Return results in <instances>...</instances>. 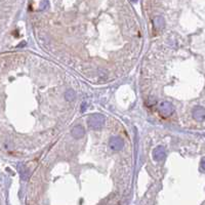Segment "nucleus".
Listing matches in <instances>:
<instances>
[{
	"label": "nucleus",
	"mask_w": 205,
	"mask_h": 205,
	"mask_svg": "<svg viewBox=\"0 0 205 205\" xmlns=\"http://www.w3.org/2000/svg\"><path fill=\"white\" fill-rule=\"evenodd\" d=\"M193 117L197 121H203L205 118V111L203 107H196L193 110Z\"/></svg>",
	"instance_id": "39448f33"
},
{
	"label": "nucleus",
	"mask_w": 205,
	"mask_h": 205,
	"mask_svg": "<svg viewBox=\"0 0 205 205\" xmlns=\"http://www.w3.org/2000/svg\"><path fill=\"white\" fill-rule=\"evenodd\" d=\"M110 148L114 151H119L123 148V141H122L120 137L118 136H113L110 139V142H109Z\"/></svg>",
	"instance_id": "7ed1b4c3"
},
{
	"label": "nucleus",
	"mask_w": 205,
	"mask_h": 205,
	"mask_svg": "<svg viewBox=\"0 0 205 205\" xmlns=\"http://www.w3.org/2000/svg\"><path fill=\"white\" fill-rule=\"evenodd\" d=\"M200 169L202 171H204V158L201 159V164H200Z\"/></svg>",
	"instance_id": "9d476101"
},
{
	"label": "nucleus",
	"mask_w": 205,
	"mask_h": 205,
	"mask_svg": "<svg viewBox=\"0 0 205 205\" xmlns=\"http://www.w3.org/2000/svg\"><path fill=\"white\" fill-rule=\"evenodd\" d=\"M84 128L80 125L75 126L73 129H72V136H73L75 139H81L82 136H84Z\"/></svg>",
	"instance_id": "423d86ee"
},
{
	"label": "nucleus",
	"mask_w": 205,
	"mask_h": 205,
	"mask_svg": "<svg viewBox=\"0 0 205 205\" xmlns=\"http://www.w3.org/2000/svg\"><path fill=\"white\" fill-rule=\"evenodd\" d=\"M159 114L161 115L162 117H168L173 113L174 108L173 106L168 102H162L161 105L159 106Z\"/></svg>",
	"instance_id": "f03ea898"
},
{
	"label": "nucleus",
	"mask_w": 205,
	"mask_h": 205,
	"mask_svg": "<svg viewBox=\"0 0 205 205\" xmlns=\"http://www.w3.org/2000/svg\"><path fill=\"white\" fill-rule=\"evenodd\" d=\"M153 157H154V159L156 160V161H162V160L165 158V157H166V152H165L164 147H162V146L157 147V148L155 149L154 152H153Z\"/></svg>",
	"instance_id": "20e7f679"
},
{
	"label": "nucleus",
	"mask_w": 205,
	"mask_h": 205,
	"mask_svg": "<svg viewBox=\"0 0 205 205\" xmlns=\"http://www.w3.org/2000/svg\"><path fill=\"white\" fill-rule=\"evenodd\" d=\"M164 19L162 17H157L154 19V25L157 29H162L164 27Z\"/></svg>",
	"instance_id": "0eeeda50"
},
{
	"label": "nucleus",
	"mask_w": 205,
	"mask_h": 205,
	"mask_svg": "<svg viewBox=\"0 0 205 205\" xmlns=\"http://www.w3.org/2000/svg\"><path fill=\"white\" fill-rule=\"evenodd\" d=\"M75 97H76V94H75L74 90H72V89H69V90H67V92L65 93V99H66L68 102L74 101Z\"/></svg>",
	"instance_id": "6e6552de"
},
{
	"label": "nucleus",
	"mask_w": 205,
	"mask_h": 205,
	"mask_svg": "<svg viewBox=\"0 0 205 205\" xmlns=\"http://www.w3.org/2000/svg\"><path fill=\"white\" fill-rule=\"evenodd\" d=\"M48 6V2L47 0H42L41 3H40V9H45Z\"/></svg>",
	"instance_id": "1a4fd4ad"
},
{
	"label": "nucleus",
	"mask_w": 205,
	"mask_h": 205,
	"mask_svg": "<svg viewBox=\"0 0 205 205\" xmlns=\"http://www.w3.org/2000/svg\"><path fill=\"white\" fill-rule=\"evenodd\" d=\"M132 2H137V0H131Z\"/></svg>",
	"instance_id": "9b49d317"
},
{
	"label": "nucleus",
	"mask_w": 205,
	"mask_h": 205,
	"mask_svg": "<svg viewBox=\"0 0 205 205\" xmlns=\"http://www.w3.org/2000/svg\"><path fill=\"white\" fill-rule=\"evenodd\" d=\"M87 123L92 129L102 128L105 124V117L101 114H92L91 116L88 117Z\"/></svg>",
	"instance_id": "f257e3e1"
}]
</instances>
